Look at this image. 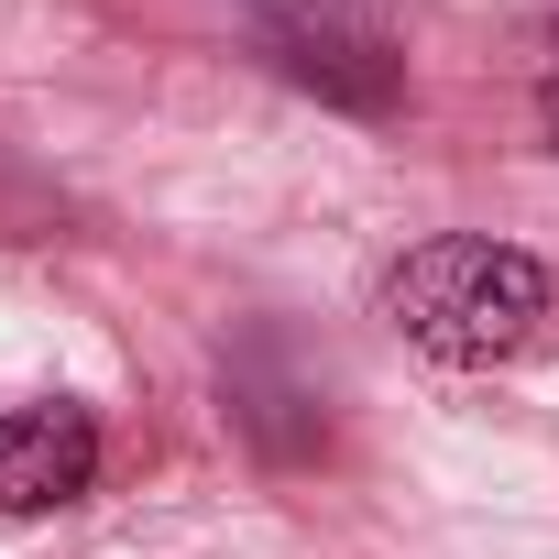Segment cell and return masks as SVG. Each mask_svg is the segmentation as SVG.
Masks as SVG:
<instances>
[{"label":"cell","mask_w":559,"mask_h":559,"mask_svg":"<svg viewBox=\"0 0 559 559\" xmlns=\"http://www.w3.org/2000/svg\"><path fill=\"white\" fill-rule=\"evenodd\" d=\"M384 319L428 362H461V373L472 362H504L548 319V263L515 252V241H493V230H439V241H417L384 274Z\"/></svg>","instance_id":"obj_1"},{"label":"cell","mask_w":559,"mask_h":559,"mask_svg":"<svg viewBox=\"0 0 559 559\" xmlns=\"http://www.w3.org/2000/svg\"><path fill=\"white\" fill-rule=\"evenodd\" d=\"M252 34H263L274 67H286L297 88H319L330 110L384 121L406 99V45H395V23L373 12V0H252Z\"/></svg>","instance_id":"obj_2"},{"label":"cell","mask_w":559,"mask_h":559,"mask_svg":"<svg viewBox=\"0 0 559 559\" xmlns=\"http://www.w3.org/2000/svg\"><path fill=\"white\" fill-rule=\"evenodd\" d=\"M219 406H230V428H241L263 461H308V450H330L319 373L297 362V341H286V330H252V341H230V352H219Z\"/></svg>","instance_id":"obj_3"},{"label":"cell","mask_w":559,"mask_h":559,"mask_svg":"<svg viewBox=\"0 0 559 559\" xmlns=\"http://www.w3.org/2000/svg\"><path fill=\"white\" fill-rule=\"evenodd\" d=\"M99 483V417L45 395V406H0V515H45Z\"/></svg>","instance_id":"obj_4"},{"label":"cell","mask_w":559,"mask_h":559,"mask_svg":"<svg viewBox=\"0 0 559 559\" xmlns=\"http://www.w3.org/2000/svg\"><path fill=\"white\" fill-rule=\"evenodd\" d=\"M537 121H548V143H559V67H548V88H537Z\"/></svg>","instance_id":"obj_5"}]
</instances>
